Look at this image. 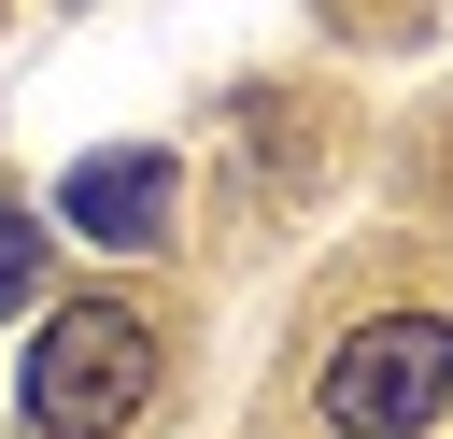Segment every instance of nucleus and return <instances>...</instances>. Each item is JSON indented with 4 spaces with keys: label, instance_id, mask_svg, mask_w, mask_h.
Wrapping results in <instances>:
<instances>
[{
    "label": "nucleus",
    "instance_id": "obj_1",
    "mask_svg": "<svg viewBox=\"0 0 453 439\" xmlns=\"http://www.w3.org/2000/svg\"><path fill=\"white\" fill-rule=\"evenodd\" d=\"M142 397H156V326H142L127 297H71V312H42L28 368H14L28 439H113V425H142Z\"/></svg>",
    "mask_w": 453,
    "mask_h": 439
},
{
    "label": "nucleus",
    "instance_id": "obj_2",
    "mask_svg": "<svg viewBox=\"0 0 453 439\" xmlns=\"http://www.w3.org/2000/svg\"><path fill=\"white\" fill-rule=\"evenodd\" d=\"M311 411H326V439H425L453 411V312H368V326H340Z\"/></svg>",
    "mask_w": 453,
    "mask_h": 439
},
{
    "label": "nucleus",
    "instance_id": "obj_3",
    "mask_svg": "<svg viewBox=\"0 0 453 439\" xmlns=\"http://www.w3.org/2000/svg\"><path fill=\"white\" fill-rule=\"evenodd\" d=\"M57 227H71V241H99V255H142V241H170V156H156V142H113V156H85V170L57 184Z\"/></svg>",
    "mask_w": 453,
    "mask_h": 439
},
{
    "label": "nucleus",
    "instance_id": "obj_4",
    "mask_svg": "<svg viewBox=\"0 0 453 439\" xmlns=\"http://www.w3.org/2000/svg\"><path fill=\"white\" fill-rule=\"evenodd\" d=\"M28 255H42V212H28V198H0V283H28Z\"/></svg>",
    "mask_w": 453,
    "mask_h": 439
}]
</instances>
